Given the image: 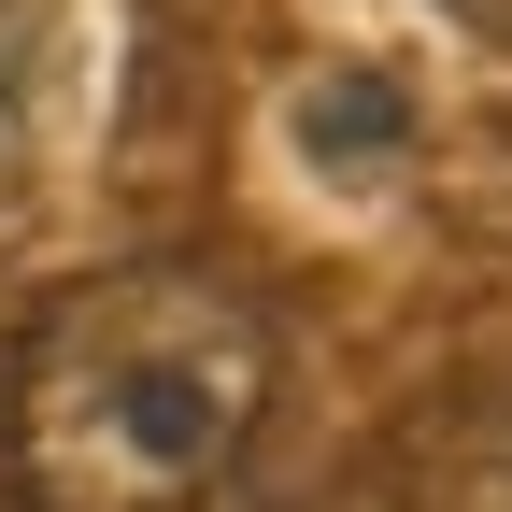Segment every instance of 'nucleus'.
<instances>
[{
	"instance_id": "nucleus-1",
	"label": "nucleus",
	"mask_w": 512,
	"mask_h": 512,
	"mask_svg": "<svg viewBox=\"0 0 512 512\" xmlns=\"http://www.w3.org/2000/svg\"><path fill=\"white\" fill-rule=\"evenodd\" d=\"M271 370V313L214 256L86 271L0 370V441L29 512H200L271 413Z\"/></svg>"
},
{
	"instance_id": "nucleus-2",
	"label": "nucleus",
	"mask_w": 512,
	"mask_h": 512,
	"mask_svg": "<svg viewBox=\"0 0 512 512\" xmlns=\"http://www.w3.org/2000/svg\"><path fill=\"white\" fill-rule=\"evenodd\" d=\"M427 512H512V384L441 427V456H427Z\"/></svg>"
},
{
	"instance_id": "nucleus-3",
	"label": "nucleus",
	"mask_w": 512,
	"mask_h": 512,
	"mask_svg": "<svg viewBox=\"0 0 512 512\" xmlns=\"http://www.w3.org/2000/svg\"><path fill=\"white\" fill-rule=\"evenodd\" d=\"M299 143H313V157H399V86H384V72L313 86V100H299Z\"/></svg>"
},
{
	"instance_id": "nucleus-4",
	"label": "nucleus",
	"mask_w": 512,
	"mask_h": 512,
	"mask_svg": "<svg viewBox=\"0 0 512 512\" xmlns=\"http://www.w3.org/2000/svg\"><path fill=\"white\" fill-rule=\"evenodd\" d=\"M29 128H43V15L0 0V185L29 171Z\"/></svg>"
},
{
	"instance_id": "nucleus-5",
	"label": "nucleus",
	"mask_w": 512,
	"mask_h": 512,
	"mask_svg": "<svg viewBox=\"0 0 512 512\" xmlns=\"http://www.w3.org/2000/svg\"><path fill=\"white\" fill-rule=\"evenodd\" d=\"M0 370H15V356H0Z\"/></svg>"
}]
</instances>
